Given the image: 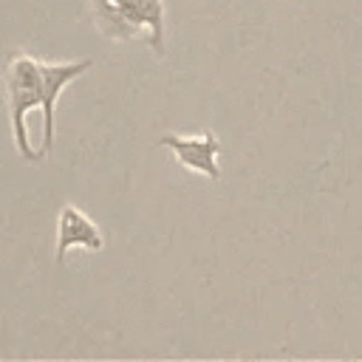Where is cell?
Wrapping results in <instances>:
<instances>
[{"label":"cell","mask_w":362,"mask_h":362,"mask_svg":"<svg viewBox=\"0 0 362 362\" xmlns=\"http://www.w3.org/2000/svg\"><path fill=\"white\" fill-rule=\"evenodd\" d=\"M93 65L90 57L48 62L25 51L6 59L3 85L11 139L23 161H42L54 150V116L62 90Z\"/></svg>","instance_id":"6da1fadb"},{"label":"cell","mask_w":362,"mask_h":362,"mask_svg":"<svg viewBox=\"0 0 362 362\" xmlns=\"http://www.w3.org/2000/svg\"><path fill=\"white\" fill-rule=\"evenodd\" d=\"M96 31L113 42L144 40L156 57L167 45V6L164 0H88Z\"/></svg>","instance_id":"7a4b0ae2"},{"label":"cell","mask_w":362,"mask_h":362,"mask_svg":"<svg viewBox=\"0 0 362 362\" xmlns=\"http://www.w3.org/2000/svg\"><path fill=\"white\" fill-rule=\"evenodd\" d=\"M158 144L167 147L184 170L201 173V175H206L209 181H221V164H218L221 141H218V136H215L212 130H204V133H198V136L161 133V136H158Z\"/></svg>","instance_id":"3957f363"},{"label":"cell","mask_w":362,"mask_h":362,"mask_svg":"<svg viewBox=\"0 0 362 362\" xmlns=\"http://www.w3.org/2000/svg\"><path fill=\"white\" fill-rule=\"evenodd\" d=\"M71 249H85V252H102L105 249V235L99 229V223L82 212L74 204H62L59 218H57V249H54V260L65 263Z\"/></svg>","instance_id":"277c9868"}]
</instances>
